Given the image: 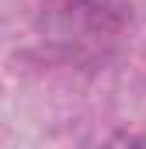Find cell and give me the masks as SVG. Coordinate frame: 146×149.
I'll return each mask as SVG.
<instances>
[{
	"label": "cell",
	"instance_id": "cell-1",
	"mask_svg": "<svg viewBox=\"0 0 146 149\" xmlns=\"http://www.w3.org/2000/svg\"><path fill=\"white\" fill-rule=\"evenodd\" d=\"M132 0H42L38 31L70 56H98L129 31Z\"/></svg>",
	"mask_w": 146,
	"mask_h": 149
},
{
	"label": "cell",
	"instance_id": "cell-2",
	"mask_svg": "<svg viewBox=\"0 0 146 149\" xmlns=\"http://www.w3.org/2000/svg\"><path fill=\"white\" fill-rule=\"evenodd\" d=\"M101 149H146V135H129V132H122V135L108 139Z\"/></svg>",
	"mask_w": 146,
	"mask_h": 149
}]
</instances>
